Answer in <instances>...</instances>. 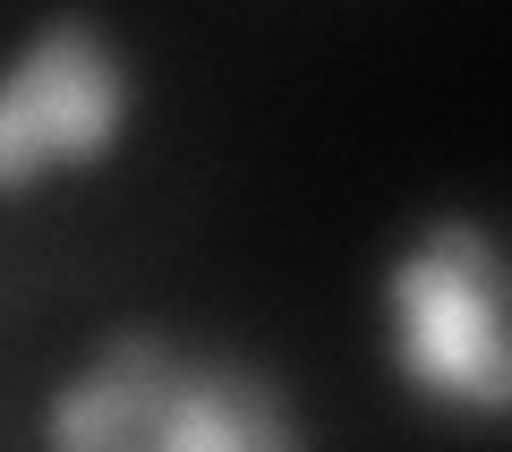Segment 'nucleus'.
<instances>
[{
	"label": "nucleus",
	"mask_w": 512,
	"mask_h": 452,
	"mask_svg": "<svg viewBox=\"0 0 512 452\" xmlns=\"http://www.w3.org/2000/svg\"><path fill=\"white\" fill-rule=\"evenodd\" d=\"M393 325H402V367L436 401L495 418L512 401L504 359V273L495 239L470 214H444L419 231V248L393 265Z\"/></svg>",
	"instance_id": "f257e3e1"
},
{
	"label": "nucleus",
	"mask_w": 512,
	"mask_h": 452,
	"mask_svg": "<svg viewBox=\"0 0 512 452\" xmlns=\"http://www.w3.org/2000/svg\"><path fill=\"white\" fill-rule=\"evenodd\" d=\"M128 69L94 18H52L0 69V188L35 180L52 163H94L120 145Z\"/></svg>",
	"instance_id": "f03ea898"
},
{
	"label": "nucleus",
	"mask_w": 512,
	"mask_h": 452,
	"mask_svg": "<svg viewBox=\"0 0 512 452\" xmlns=\"http://www.w3.org/2000/svg\"><path fill=\"white\" fill-rule=\"evenodd\" d=\"M188 359L163 333H111L52 401V452H171L188 410Z\"/></svg>",
	"instance_id": "7ed1b4c3"
},
{
	"label": "nucleus",
	"mask_w": 512,
	"mask_h": 452,
	"mask_svg": "<svg viewBox=\"0 0 512 452\" xmlns=\"http://www.w3.org/2000/svg\"><path fill=\"white\" fill-rule=\"evenodd\" d=\"M171 452H308V444H299V418L274 393V376L239 359H197Z\"/></svg>",
	"instance_id": "20e7f679"
}]
</instances>
